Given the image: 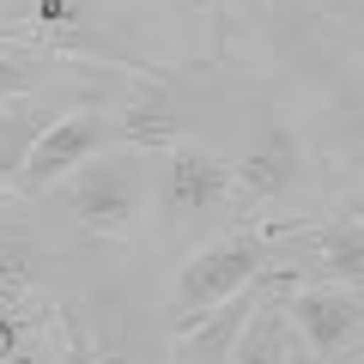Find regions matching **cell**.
Wrapping results in <instances>:
<instances>
[{
    "label": "cell",
    "instance_id": "8",
    "mask_svg": "<svg viewBox=\"0 0 364 364\" xmlns=\"http://www.w3.org/2000/svg\"><path fill=\"white\" fill-rule=\"evenodd\" d=\"M261 291H267V279H261V286H249L243 298H231L213 322H200L195 334H182L170 364H231V358H237V340H243L249 316H255V304H261Z\"/></svg>",
    "mask_w": 364,
    "mask_h": 364
},
{
    "label": "cell",
    "instance_id": "3",
    "mask_svg": "<svg viewBox=\"0 0 364 364\" xmlns=\"http://www.w3.org/2000/svg\"><path fill=\"white\" fill-rule=\"evenodd\" d=\"M109 140H122V122L97 116V109H67V116H55L49 128L37 134L25 170H18V188H25V195H37V188H61V182L73 176L79 164H91Z\"/></svg>",
    "mask_w": 364,
    "mask_h": 364
},
{
    "label": "cell",
    "instance_id": "15",
    "mask_svg": "<svg viewBox=\"0 0 364 364\" xmlns=\"http://www.w3.org/2000/svg\"><path fill=\"white\" fill-rule=\"evenodd\" d=\"M358 213H364V207H358Z\"/></svg>",
    "mask_w": 364,
    "mask_h": 364
},
{
    "label": "cell",
    "instance_id": "9",
    "mask_svg": "<svg viewBox=\"0 0 364 364\" xmlns=\"http://www.w3.org/2000/svg\"><path fill=\"white\" fill-rule=\"evenodd\" d=\"M310 261L334 286H364V213H340L334 225H316Z\"/></svg>",
    "mask_w": 364,
    "mask_h": 364
},
{
    "label": "cell",
    "instance_id": "11",
    "mask_svg": "<svg viewBox=\"0 0 364 364\" xmlns=\"http://www.w3.org/2000/svg\"><path fill=\"white\" fill-rule=\"evenodd\" d=\"M37 122L13 116V109H0V188H18V170H25L31 146H37Z\"/></svg>",
    "mask_w": 364,
    "mask_h": 364
},
{
    "label": "cell",
    "instance_id": "10",
    "mask_svg": "<svg viewBox=\"0 0 364 364\" xmlns=\"http://www.w3.org/2000/svg\"><path fill=\"white\" fill-rule=\"evenodd\" d=\"M31 243H25V231H13V225H0V316H18V322H31L25 316V304H31Z\"/></svg>",
    "mask_w": 364,
    "mask_h": 364
},
{
    "label": "cell",
    "instance_id": "5",
    "mask_svg": "<svg viewBox=\"0 0 364 364\" xmlns=\"http://www.w3.org/2000/svg\"><path fill=\"white\" fill-rule=\"evenodd\" d=\"M304 267H273L267 291H261L255 316H249L243 340H237L231 364H291V346H298V328H291V291H298Z\"/></svg>",
    "mask_w": 364,
    "mask_h": 364
},
{
    "label": "cell",
    "instance_id": "1",
    "mask_svg": "<svg viewBox=\"0 0 364 364\" xmlns=\"http://www.w3.org/2000/svg\"><path fill=\"white\" fill-rule=\"evenodd\" d=\"M267 273H273V261H267V237L261 231H225L213 243H200L195 255L182 261L176 291H170V328H176V340L195 334L200 322H213L225 304L243 298L249 286H261Z\"/></svg>",
    "mask_w": 364,
    "mask_h": 364
},
{
    "label": "cell",
    "instance_id": "13",
    "mask_svg": "<svg viewBox=\"0 0 364 364\" xmlns=\"http://www.w3.org/2000/svg\"><path fill=\"white\" fill-rule=\"evenodd\" d=\"M18 334H25V322L18 316H0V364H18Z\"/></svg>",
    "mask_w": 364,
    "mask_h": 364
},
{
    "label": "cell",
    "instance_id": "2",
    "mask_svg": "<svg viewBox=\"0 0 364 364\" xmlns=\"http://www.w3.org/2000/svg\"><path fill=\"white\" fill-rule=\"evenodd\" d=\"M61 207L73 213L91 237H134L140 231V213H146V188H140V176H134L128 164H116V158L97 152L91 164H79L73 176L61 182Z\"/></svg>",
    "mask_w": 364,
    "mask_h": 364
},
{
    "label": "cell",
    "instance_id": "6",
    "mask_svg": "<svg viewBox=\"0 0 364 364\" xmlns=\"http://www.w3.org/2000/svg\"><path fill=\"white\" fill-rule=\"evenodd\" d=\"M237 188V170L219 164L213 152H200V146H170V164H164V207L176 213V219H200V213L225 207Z\"/></svg>",
    "mask_w": 364,
    "mask_h": 364
},
{
    "label": "cell",
    "instance_id": "12",
    "mask_svg": "<svg viewBox=\"0 0 364 364\" xmlns=\"http://www.w3.org/2000/svg\"><path fill=\"white\" fill-rule=\"evenodd\" d=\"M37 85V61L25 55H0V97H18V91Z\"/></svg>",
    "mask_w": 364,
    "mask_h": 364
},
{
    "label": "cell",
    "instance_id": "7",
    "mask_svg": "<svg viewBox=\"0 0 364 364\" xmlns=\"http://www.w3.org/2000/svg\"><path fill=\"white\" fill-rule=\"evenodd\" d=\"M231 170H237V188H249L255 200H279L291 182L304 176V158H298V140H291L279 122H267V128L255 134V146H249Z\"/></svg>",
    "mask_w": 364,
    "mask_h": 364
},
{
    "label": "cell",
    "instance_id": "14",
    "mask_svg": "<svg viewBox=\"0 0 364 364\" xmlns=\"http://www.w3.org/2000/svg\"><path fill=\"white\" fill-rule=\"evenodd\" d=\"M18 37H31V31H6V25H0V55L13 49V43H18Z\"/></svg>",
    "mask_w": 364,
    "mask_h": 364
},
{
    "label": "cell",
    "instance_id": "4",
    "mask_svg": "<svg viewBox=\"0 0 364 364\" xmlns=\"http://www.w3.org/2000/svg\"><path fill=\"white\" fill-rule=\"evenodd\" d=\"M291 328H298V346H310L316 358L334 364L364 340V304H358V291L334 286V279H298Z\"/></svg>",
    "mask_w": 364,
    "mask_h": 364
}]
</instances>
